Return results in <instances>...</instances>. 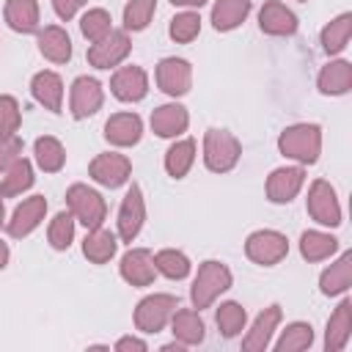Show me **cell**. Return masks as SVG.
I'll use <instances>...</instances> for the list:
<instances>
[{
  "label": "cell",
  "instance_id": "cell-42",
  "mask_svg": "<svg viewBox=\"0 0 352 352\" xmlns=\"http://www.w3.org/2000/svg\"><path fill=\"white\" fill-rule=\"evenodd\" d=\"M82 3H85V0H55V11H58L60 19H69Z\"/></svg>",
  "mask_w": 352,
  "mask_h": 352
},
{
  "label": "cell",
  "instance_id": "cell-24",
  "mask_svg": "<svg viewBox=\"0 0 352 352\" xmlns=\"http://www.w3.org/2000/svg\"><path fill=\"white\" fill-rule=\"evenodd\" d=\"M192 151H195L192 140H182V143L170 146V151H168V160H165V165H168V173H170V176H176V179H182V176L187 173V168L192 165Z\"/></svg>",
  "mask_w": 352,
  "mask_h": 352
},
{
  "label": "cell",
  "instance_id": "cell-26",
  "mask_svg": "<svg viewBox=\"0 0 352 352\" xmlns=\"http://www.w3.org/2000/svg\"><path fill=\"white\" fill-rule=\"evenodd\" d=\"M33 184V176H30V165L25 160H16L8 170V176L3 179L0 184V195H14V192H22L25 187Z\"/></svg>",
  "mask_w": 352,
  "mask_h": 352
},
{
  "label": "cell",
  "instance_id": "cell-17",
  "mask_svg": "<svg viewBox=\"0 0 352 352\" xmlns=\"http://www.w3.org/2000/svg\"><path fill=\"white\" fill-rule=\"evenodd\" d=\"M151 126H154V132L162 135V138L179 135V132L187 126V113H184V107H179V104H165V107L154 110Z\"/></svg>",
  "mask_w": 352,
  "mask_h": 352
},
{
  "label": "cell",
  "instance_id": "cell-30",
  "mask_svg": "<svg viewBox=\"0 0 352 352\" xmlns=\"http://www.w3.org/2000/svg\"><path fill=\"white\" fill-rule=\"evenodd\" d=\"M346 85H349V66L346 63H333L324 74H322V91L324 94H341V91H346Z\"/></svg>",
  "mask_w": 352,
  "mask_h": 352
},
{
  "label": "cell",
  "instance_id": "cell-39",
  "mask_svg": "<svg viewBox=\"0 0 352 352\" xmlns=\"http://www.w3.org/2000/svg\"><path fill=\"white\" fill-rule=\"evenodd\" d=\"M198 16L195 14H179L173 22H170V36L176 41H190L195 33H198Z\"/></svg>",
  "mask_w": 352,
  "mask_h": 352
},
{
  "label": "cell",
  "instance_id": "cell-8",
  "mask_svg": "<svg viewBox=\"0 0 352 352\" xmlns=\"http://www.w3.org/2000/svg\"><path fill=\"white\" fill-rule=\"evenodd\" d=\"M99 104H102L99 82L96 80H88V77H80L74 82V88H72V113H74V118L91 116Z\"/></svg>",
  "mask_w": 352,
  "mask_h": 352
},
{
  "label": "cell",
  "instance_id": "cell-21",
  "mask_svg": "<svg viewBox=\"0 0 352 352\" xmlns=\"http://www.w3.org/2000/svg\"><path fill=\"white\" fill-rule=\"evenodd\" d=\"M38 44H41V52H44L50 60H55V63H63V60H69V55H72V41H69V36H66L60 28H47V30L41 33Z\"/></svg>",
  "mask_w": 352,
  "mask_h": 352
},
{
  "label": "cell",
  "instance_id": "cell-23",
  "mask_svg": "<svg viewBox=\"0 0 352 352\" xmlns=\"http://www.w3.org/2000/svg\"><path fill=\"white\" fill-rule=\"evenodd\" d=\"M6 19L11 22L14 30H36V19H38V11H36V0H8V8H6Z\"/></svg>",
  "mask_w": 352,
  "mask_h": 352
},
{
  "label": "cell",
  "instance_id": "cell-32",
  "mask_svg": "<svg viewBox=\"0 0 352 352\" xmlns=\"http://www.w3.org/2000/svg\"><path fill=\"white\" fill-rule=\"evenodd\" d=\"M82 33L91 38V41H99L102 36H107L110 33V16L104 14V11H88L85 16H82Z\"/></svg>",
  "mask_w": 352,
  "mask_h": 352
},
{
  "label": "cell",
  "instance_id": "cell-45",
  "mask_svg": "<svg viewBox=\"0 0 352 352\" xmlns=\"http://www.w3.org/2000/svg\"><path fill=\"white\" fill-rule=\"evenodd\" d=\"M6 258H8V248H6L3 242H0V267L6 264Z\"/></svg>",
  "mask_w": 352,
  "mask_h": 352
},
{
  "label": "cell",
  "instance_id": "cell-46",
  "mask_svg": "<svg viewBox=\"0 0 352 352\" xmlns=\"http://www.w3.org/2000/svg\"><path fill=\"white\" fill-rule=\"evenodd\" d=\"M0 220H3V204H0Z\"/></svg>",
  "mask_w": 352,
  "mask_h": 352
},
{
  "label": "cell",
  "instance_id": "cell-7",
  "mask_svg": "<svg viewBox=\"0 0 352 352\" xmlns=\"http://www.w3.org/2000/svg\"><path fill=\"white\" fill-rule=\"evenodd\" d=\"M129 50V41L124 33H113L110 30V38H99L91 50H88V60L99 69H110L113 63H118Z\"/></svg>",
  "mask_w": 352,
  "mask_h": 352
},
{
  "label": "cell",
  "instance_id": "cell-19",
  "mask_svg": "<svg viewBox=\"0 0 352 352\" xmlns=\"http://www.w3.org/2000/svg\"><path fill=\"white\" fill-rule=\"evenodd\" d=\"M248 11H250V0H217L212 11V22L217 30H231L245 19Z\"/></svg>",
  "mask_w": 352,
  "mask_h": 352
},
{
  "label": "cell",
  "instance_id": "cell-5",
  "mask_svg": "<svg viewBox=\"0 0 352 352\" xmlns=\"http://www.w3.org/2000/svg\"><path fill=\"white\" fill-rule=\"evenodd\" d=\"M286 253V239L275 231H258L248 239V256L258 264H275Z\"/></svg>",
  "mask_w": 352,
  "mask_h": 352
},
{
  "label": "cell",
  "instance_id": "cell-33",
  "mask_svg": "<svg viewBox=\"0 0 352 352\" xmlns=\"http://www.w3.org/2000/svg\"><path fill=\"white\" fill-rule=\"evenodd\" d=\"M72 234H74L72 217H69L66 212H60V214L52 220V226H50V242H52V248H58V250L69 248V242H72Z\"/></svg>",
  "mask_w": 352,
  "mask_h": 352
},
{
  "label": "cell",
  "instance_id": "cell-13",
  "mask_svg": "<svg viewBox=\"0 0 352 352\" xmlns=\"http://www.w3.org/2000/svg\"><path fill=\"white\" fill-rule=\"evenodd\" d=\"M44 209H47V201H44L41 195H36V198L25 201L22 206H16V212H14V220H11L8 231H11L14 236H22V234L33 231V228L38 226V220H41Z\"/></svg>",
  "mask_w": 352,
  "mask_h": 352
},
{
  "label": "cell",
  "instance_id": "cell-27",
  "mask_svg": "<svg viewBox=\"0 0 352 352\" xmlns=\"http://www.w3.org/2000/svg\"><path fill=\"white\" fill-rule=\"evenodd\" d=\"M36 160L44 170H58L63 165V148L55 138H41L36 140Z\"/></svg>",
  "mask_w": 352,
  "mask_h": 352
},
{
  "label": "cell",
  "instance_id": "cell-18",
  "mask_svg": "<svg viewBox=\"0 0 352 352\" xmlns=\"http://www.w3.org/2000/svg\"><path fill=\"white\" fill-rule=\"evenodd\" d=\"M308 209H311V214H314L319 223H327V226H336V223H338V209H336V201H333V190H330L327 184H322V182L314 184Z\"/></svg>",
  "mask_w": 352,
  "mask_h": 352
},
{
  "label": "cell",
  "instance_id": "cell-44",
  "mask_svg": "<svg viewBox=\"0 0 352 352\" xmlns=\"http://www.w3.org/2000/svg\"><path fill=\"white\" fill-rule=\"evenodd\" d=\"M173 6H201L204 0H170Z\"/></svg>",
  "mask_w": 352,
  "mask_h": 352
},
{
  "label": "cell",
  "instance_id": "cell-38",
  "mask_svg": "<svg viewBox=\"0 0 352 352\" xmlns=\"http://www.w3.org/2000/svg\"><path fill=\"white\" fill-rule=\"evenodd\" d=\"M346 283H349V256H344V258L338 261V267H336V270L324 272V278H322V289L330 294V292L344 289Z\"/></svg>",
  "mask_w": 352,
  "mask_h": 352
},
{
  "label": "cell",
  "instance_id": "cell-28",
  "mask_svg": "<svg viewBox=\"0 0 352 352\" xmlns=\"http://www.w3.org/2000/svg\"><path fill=\"white\" fill-rule=\"evenodd\" d=\"M242 322H245V311L236 305V302H226V305H220V311H217V324H220V330H223V336H236L239 330H242Z\"/></svg>",
  "mask_w": 352,
  "mask_h": 352
},
{
  "label": "cell",
  "instance_id": "cell-4",
  "mask_svg": "<svg viewBox=\"0 0 352 352\" xmlns=\"http://www.w3.org/2000/svg\"><path fill=\"white\" fill-rule=\"evenodd\" d=\"M69 206L74 209V214H77L88 228H96V226L102 223V217H104V204H102V198H99L94 190L82 187V184H74V187L69 190Z\"/></svg>",
  "mask_w": 352,
  "mask_h": 352
},
{
  "label": "cell",
  "instance_id": "cell-22",
  "mask_svg": "<svg viewBox=\"0 0 352 352\" xmlns=\"http://www.w3.org/2000/svg\"><path fill=\"white\" fill-rule=\"evenodd\" d=\"M261 28L267 33H294L297 22H294V14L286 11L280 3H267L261 11Z\"/></svg>",
  "mask_w": 352,
  "mask_h": 352
},
{
  "label": "cell",
  "instance_id": "cell-34",
  "mask_svg": "<svg viewBox=\"0 0 352 352\" xmlns=\"http://www.w3.org/2000/svg\"><path fill=\"white\" fill-rule=\"evenodd\" d=\"M336 248V239L322 236V234H302V256L305 258H322Z\"/></svg>",
  "mask_w": 352,
  "mask_h": 352
},
{
  "label": "cell",
  "instance_id": "cell-20",
  "mask_svg": "<svg viewBox=\"0 0 352 352\" xmlns=\"http://www.w3.org/2000/svg\"><path fill=\"white\" fill-rule=\"evenodd\" d=\"M33 94L38 102H44L52 113H60V80L52 72H41L33 77Z\"/></svg>",
  "mask_w": 352,
  "mask_h": 352
},
{
  "label": "cell",
  "instance_id": "cell-11",
  "mask_svg": "<svg viewBox=\"0 0 352 352\" xmlns=\"http://www.w3.org/2000/svg\"><path fill=\"white\" fill-rule=\"evenodd\" d=\"M118 226H121V236H124L126 242H132V236H135V234L140 231V226H143V198H140V190H138L135 184H132V190H129L126 198H124Z\"/></svg>",
  "mask_w": 352,
  "mask_h": 352
},
{
  "label": "cell",
  "instance_id": "cell-41",
  "mask_svg": "<svg viewBox=\"0 0 352 352\" xmlns=\"http://www.w3.org/2000/svg\"><path fill=\"white\" fill-rule=\"evenodd\" d=\"M19 151H22V143H19L14 135L0 138V170H3V168H8V165H14Z\"/></svg>",
  "mask_w": 352,
  "mask_h": 352
},
{
  "label": "cell",
  "instance_id": "cell-9",
  "mask_svg": "<svg viewBox=\"0 0 352 352\" xmlns=\"http://www.w3.org/2000/svg\"><path fill=\"white\" fill-rule=\"evenodd\" d=\"M113 94L124 102H138L146 94V74L138 66H126L113 77Z\"/></svg>",
  "mask_w": 352,
  "mask_h": 352
},
{
  "label": "cell",
  "instance_id": "cell-12",
  "mask_svg": "<svg viewBox=\"0 0 352 352\" xmlns=\"http://www.w3.org/2000/svg\"><path fill=\"white\" fill-rule=\"evenodd\" d=\"M173 305H176L173 297H148V300H143L140 308H138V324L143 330H160Z\"/></svg>",
  "mask_w": 352,
  "mask_h": 352
},
{
  "label": "cell",
  "instance_id": "cell-40",
  "mask_svg": "<svg viewBox=\"0 0 352 352\" xmlns=\"http://www.w3.org/2000/svg\"><path fill=\"white\" fill-rule=\"evenodd\" d=\"M275 319H278V305H272V308L267 311V316H258V322H256V336L248 338V346H261V338L267 341L270 327L275 324Z\"/></svg>",
  "mask_w": 352,
  "mask_h": 352
},
{
  "label": "cell",
  "instance_id": "cell-29",
  "mask_svg": "<svg viewBox=\"0 0 352 352\" xmlns=\"http://www.w3.org/2000/svg\"><path fill=\"white\" fill-rule=\"evenodd\" d=\"M154 11V0H132L124 11V22L132 30H143L148 25V16Z\"/></svg>",
  "mask_w": 352,
  "mask_h": 352
},
{
  "label": "cell",
  "instance_id": "cell-16",
  "mask_svg": "<svg viewBox=\"0 0 352 352\" xmlns=\"http://www.w3.org/2000/svg\"><path fill=\"white\" fill-rule=\"evenodd\" d=\"M302 182V170L300 168H283V170H275L270 176V184H267V192L272 201L283 204V201H292V195L297 192Z\"/></svg>",
  "mask_w": 352,
  "mask_h": 352
},
{
  "label": "cell",
  "instance_id": "cell-2",
  "mask_svg": "<svg viewBox=\"0 0 352 352\" xmlns=\"http://www.w3.org/2000/svg\"><path fill=\"white\" fill-rule=\"evenodd\" d=\"M239 157V143L220 129L206 132V165L212 170H228Z\"/></svg>",
  "mask_w": 352,
  "mask_h": 352
},
{
  "label": "cell",
  "instance_id": "cell-1",
  "mask_svg": "<svg viewBox=\"0 0 352 352\" xmlns=\"http://www.w3.org/2000/svg\"><path fill=\"white\" fill-rule=\"evenodd\" d=\"M280 148L289 157L314 162L316 160V151H319V129L316 126H292V129L283 132Z\"/></svg>",
  "mask_w": 352,
  "mask_h": 352
},
{
  "label": "cell",
  "instance_id": "cell-31",
  "mask_svg": "<svg viewBox=\"0 0 352 352\" xmlns=\"http://www.w3.org/2000/svg\"><path fill=\"white\" fill-rule=\"evenodd\" d=\"M157 267H160L168 278H184L187 270H190V261H187L182 253H176V250H162V253L157 256Z\"/></svg>",
  "mask_w": 352,
  "mask_h": 352
},
{
  "label": "cell",
  "instance_id": "cell-6",
  "mask_svg": "<svg viewBox=\"0 0 352 352\" xmlns=\"http://www.w3.org/2000/svg\"><path fill=\"white\" fill-rule=\"evenodd\" d=\"M91 176L107 187H118L129 176V160L121 154H102L91 162Z\"/></svg>",
  "mask_w": 352,
  "mask_h": 352
},
{
  "label": "cell",
  "instance_id": "cell-43",
  "mask_svg": "<svg viewBox=\"0 0 352 352\" xmlns=\"http://www.w3.org/2000/svg\"><path fill=\"white\" fill-rule=\"evenodd\" d=\"M124 346H135V349H143L146 344H143V341H135V338H124V341L118 344V349H124Z\"/></svg>",
  "mask_w": 352,
  "mask_h": 352
},
{
  "label": "cell",
  "instance_id": "cell-15",
  "mask_svg": "<svg viewBox=\"0 0 352 352\" xmlns=\"http://www.w3.org/2000/svg\"><path fill=\"white\" fill-rule=\"evenodd\" d=\"M104 129H107L104 132L107 140H113L118 146H129V143H135L140 138V118L132 116V113H118V116H113L107 121Z\"/></svg>",
  "mask_w": 352,
  "mask_h": 352
},
{
  "label": "cell",
  "instance_id": "cell-10",
  "mask_svg": "<svg viewBox=\"0 0 352 352\" xmlns=\"http://www.w3.org/2000/svg\"><path fill=\"white\" fill-rule=\"evenodd\" d=\"M157 80H160L162 91H168V94H184L187 85H190V66H187L184 60L168 58V60L160 63Z\"/></svg>",
  "mask_w": 352,
  "mask_h": 352
},
{
  "label": "cell",
  "instance_id": "cell-14",
  "mask_svg": "<svg viewBox=\"0 0 352 352\" xmlns=\"http://www.w3.org/2000/svg\"><path fill=\"white\" fill-rule=\"evenodd\" d=\"M121 272L126 280H132L135 286H146L151 283L154 278V264H151V256L148 250H129L121 261Z\"/></svg>",
  "mask_w": 352,
  "mask_h": 352
},
{
  "label": "cell",
  "instance_id": "cell-35",
  "mask_svg": "<svg viewBox=\"0 0 352 352\" xmlns=\"http://www.w3.org/2000/svg\"><path fill=\"white\" fill-rule=\"evenodd\" d=\"M173 327H176L179 336H184L187 341H201V338H204V324H201V319H198L195 314H190V311L176 314Z\"/></svg>",
  "mask_w": 352,
  "mask_h": 352
},
{
  "label": "cell",
  "instance_id": "cell-3",
  "mask_svg": "<svg viewBox=\"0 0 352 352\" xmlns=\"http://www.w3.org/2000/svg\"><path fill=\"white\" fill-rule=\"evenodd\" d=\"M228 280H231V275H228V270H226L223 264L206 261V264L201 267L198 278H195V286H192V300H195V305H206L217 292L228 289Z\"/></svg>",
  "mask_w": 352,
  "mask_h": 352
},
{
  "label": "cell",
  "instance_id": "cell-25",
  "mask_svg": "<svg viewBox=\"0 0 352 352\" xmlns=\"http://www.w3.org/2000/svg\"><path fill=\"white\" fill-rule=\"evenodd\" d=\"M85 256L91 258V261H96V264H102V261H107L110 256H113V250H116V236L110 234V231H96V234H91L88 239H85Z\"/></svg>",
  "mask_w": 352,
  "mask_h": 352
},
{
  "label": "cell",
  "instance_id": "cell-36",
  "mask_svg": "<svg viewBox=\"0 0 352 352\" xmlns=\"http://www.w3.org/2000/svg\"><path fill=\"white\" fill-rule=\"evenodd\" d=\"M19 126V110L16 102L11 96H0V138L14 135V129Z\"/></svg>",
  "mask_w": 352,
  "mask_h": 352
},
{
  "label": "cell",
  "instance_id": "cell-37",
  "mask_svg": "<svg viewBox=\"0 0 352 352\" xmlns=\"http://www.w3.org/2000/svg\"><path fill=\"white\" fill-rule=\"evenodd\" d=\"M346 36H349V16H341V19H336V25H330L327 30H324V50L327 52H336V50H341L344 44H346Z\"/></svg>",
  "mask_w": 352,
  "mask_h": 352
}]
</instances>
